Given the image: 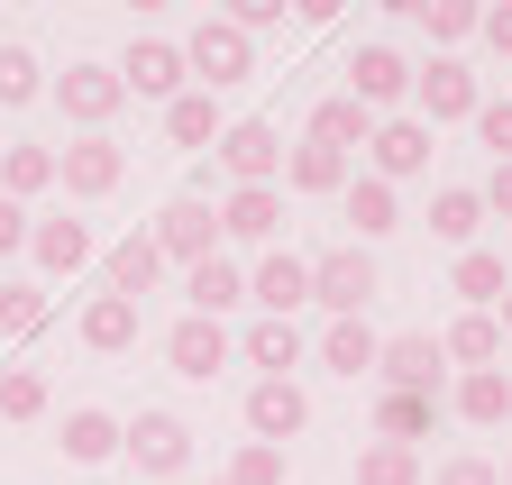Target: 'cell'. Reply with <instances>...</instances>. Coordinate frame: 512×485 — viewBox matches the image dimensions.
Listing matches in <instances>:
<instances>
[{
  "label": "cell",
  "instance_id": "obj_17",
  "mask_svg": "<svg viewBox=\"0 0 512 485\" xmlns=\"http://www.w3.org/2000/svg\"><path fill=\"white\" fill-rule=\"evenodd\" d=\"M28 257H37V275H64V284H74L92 266V229L83 220H28Z\"/></svg>",
  "mask_w": 512,
  "mask_h": 485
},
{
  "label": "cell",
  "instance_id": "obj_27",
  "mask_svg": "<svg viewBox=\"0 0 512 485\" xmlns=\"http://www.w3.org/2000/svg\"><path fill=\"white\" fill-rule=\"evenodd\" d=\"M220 129H229V119H220V101H211V92L165 101V138H174V147H220Z\"/></svg>",
  "mask_w": 512,
  "mask_h": 485
},
{
  "label": "cell",
  "instance_id": "obj_9",
  "mask_svg": "<svg viewBox=\"0 0 512 485\" xmlns=\"http://www.w3.org/2000/svg\"><path fill=\"white\" fill-rule=\"evenodd\" d=\"M229 357H238V339H229L220 321H202V312H183V321L165 330V367H174V376H192V385H211Z\"/></svg>",
  "mask_w": 512,
  "mask_h": 485
},
{
  "label": "cell",
  "instance_id": "obj_2",
  "mask_svg": "<svg viewBox=\"0 0 512 485\" xmlns=\"http://www.w3.org/2000/svg\"><path fill=\"white\" fill-rule=\"evenodd\" d=\"M375 293H384V275H375L366 248H330V257H311V302H330L339 321H357Z\"/></svg>",
  "mask_w": 512,
  "mask_h": 485
},
{
  "label": "cell",
  "instance_id": "obj_4",
  "mask_svg": "<svg viewBox=\"0 0 512 485\" xmlns=\"http://www.w3.org/2000/svg\"><path fill=\"white\" fill-rule=\"evenodd\" d=\"M156 257H174V266H202V257H220V211L202 202V193H183V202H165L156 211Z\"/></svg>",
  "mask_w": 512,
  "mask_h": 485
},
{
  "label": "cell",
  "instance_id": "obj_22",
  "mask_svg": "<svg viewBox=\"0 0 512 485\" xmlns=\"http://www.w3.org/2000/svg\"><path fill=\"white\" fill-rule=\"evenodd\" d=\"M439 357H448V367H494V357H503V330H494V312H458V321H448L439 330Z\"/></svg>",
  "mask_w": 512,
  "mask_h": 485
},
{
  "label": "cell",
  "instance_id": "obj_45",
  "mask_svg": "<svg viewBox=\"0 0 512 485\" xmlns=\"http://www.w3.org/2000/svg\"><path fill=\"white\" fill-rule=\"evenodd\" d=\"M494 312H503V321H494V330H512V293H503V302H494Z\"/></svg>",
  "mask_w": 512,
  "mask_h": 485
},
{
  "label": "cell",
  "instance_id": "obj_46",
  "mask_svg": "<svg viewBox=\"0 0 512 485\" xmlns=\"http://www.w3.org/2000/svg\"><path fill=\"white\" fill-rule=\"evenodd\" d=\"M494 485H512V467H503V476H494Z\"/></svg>",
  "mask_w": 512,
  "mask_h": 485
},
{
  "label": "cell",
  "instance_id": "obj_23",
  "mask_svg": "<svg viewBox=\"0 0 512 485\" xmlns=\"http://www.w3.org/2000/svg\"><path fill=\"white\" fill-rule=\"evenodd\" d=\"M366 138H375V110H357L348 92H330V101L311 110V147H330V156H348V147H366Z\"/></svg>",
  "mask_w": 512,
  "mask_h": 485
},
{
  "label": "cell",
  "instance_id": "obj_34",
  "mask_svg": "<svg viewBox=\"0 0 512 485\" xmlns=\"http://www.w3.org/2000/svg\"><path fill=\"white\" fill-rule=\"evenodd\" d=\"M430 421H439V403H430V394H384V403H375V431H384V440H403V449L430 431Z\"/></svg>",
  "mask_w": 512,
  "mask_h": 485
},
{
  "label": "cell",
  "instance_id": "obj_31",
  "mask_svg": "<svg viewBox=\"0 0 512 485\" xmlns=\"http://www.w3.org/2000/svg\"><path fill=\"white\" fill-rule=\"evenodd\" d=\"M448 284L467 293V312H494V302L512 293V275H503V257H494V248H467V257H458V275H448Z\"/></svg>",
  "mask_w": 512,
  "mask_h": 485
},
{
  "label": "cell",
  "instance_id": "obj_37",
  "mask_svg": "<svg viewBox=\"0 0 512 485\" xmlns=\"http://www.w3.org/2000/svg\"><path fill=\"white\" fill-rule=\"evenodd\" d=\"M37 92H46V65H37L28 46H0V101L19 110V101H37Z\"/></svg>",
  "mask_w": 512,
  "mask_h": 485
},
{
  "label": "cell",
  "instance_id": "obj_13",
  "mask_svg": "<svg viewBox=\"0 0 512 485\" xmlns=\"http://www.w3.org/2000/svg\"><path fill=\"white\" fill-rule=\"evenodd\" d=\"M247 302H266V321H293L302 302H311V257L266 248V257H256V275H247Z\"/></svg>",
  "mask_w": 512,
  "mask_h": 485
},
{
  "label": "cell",
  "instance_id": "obj_32",
  "mask_svg": "<svg viewBox=\"0 0 512 485\" xmlns=\"http://www.w3.org/2000/svg\"><path fill=\"white\" fill-rule=\"evenodd\" d=\"M284 184H293V193H348V156H330V147L302 138V147L284 156Z\"/></svg>",
  "mask_w": 512,
  "mask_h": 485
},
{
  "label": "cell",
  "instance_id": "obj_7",
  "mask_svg": "<svg viewBox=\"0 0 512 485\" xmlns=\"http://www.w3.org/2000/svg\"><path fill=\"white\" fill-rule=\"evenodd\" d=\"M119 449H128V467H138V476H183V467H192V431H183L174 412L119 421Z\"/></svg>",
  "mask_w": 512,
  "mask_h": 485
},
{
  "label": "cell",
  "instance_id": "obj_25",
  "mask_svg": "<svg viewBox=\"0 0 512 485\" xmlns=\"http://www.w3.org/2000/svg\"><path fill=\"white\" fill-rule=\"evenodd\" d=\"M183 293H192V312H202V321H220L229 302H247V275L229 257H202V266H183Z\"/></svg>",
  "mask_w": 512,
  "mask_h": 485
},
{
  "label": "cell",
  "instance_id": "obj_44",
  "mask_svg": "<svg viewBox=\"0 0 512 485\" xmlns=\"http://www.w3.org/2000/svg\"><path fill=\"white\" fill-rule=\"evenodd\" d=\"M476 202H485V211H503V220H512V165H494V184H485V193H476Z\"/></svg>",
  "mask_w": 512,
  "mask_h": 485
},
{
  "label": "cell",
  "instance_id": "obj_19",
  "mask_svg": "<svg viewBox=\"0 0 512 485\" xmlns=\"http://www.w3.org/2000/svg\"><path fill=\"white\" fill-rule=\"evenodd\" d=\"M476 229H485V202H476L467 184H439V193H430V238H439V248H458V257H467V248H476Z\"/></svg>",
  "mask_w": 512,
  "mask_h": 485
},
{
  "label": "cell",
  "instance_id": "obj_35",
  "mask_svg": "<svg viewBox=\"0 0 512 485\" xmlns=\"http://www.w3.org/2000/svg\"><path fill=\"white\" fill-rule=\"evenodd\" d=\"M412 19L430 28V46H467L476 37V0H412Z\"/></svg>",
  "mask_w": 512,
  "mask_h": 485
},
{
  "label": "cell",
  "instance_id": "obj_24",
  "mask_svg": "<svg viewBox=\"0 0 512 485\" xmlns=\"http://www.w3.org/2000/svg\"><path fill=\"white\" fill-rule=\"evenodd\" d=\"M458 421H476V431H503V421H512V376H503V367L458 376Z\"/></svg>",
  "mask_w": 512,
  "mask_h": 485
},
{
  "label": "cell",
  "instance_id": "obj_21",
  "mask_svg": "<svg viewBox=\"0 0 512 485\" xmlns=\"http://www.w3.org/2000/svg\"><path fill=\"white\" fill-rule=\"evenodd\" d=\"M74 467H101V458H119V421L101 412V403H74L64 412V440H55Z\"/></svg>",
  "mask_w": 512,
  "mask_h": 485
},
{
  "label": "cell",
  "instance_id": "obj_5",
  "mask_svg": "<svg viewBox=\"0 0 512 485\" xmlns=\"http://www.w3.org/2000/svg\"><path fill=\"white\" fill-rule=\"evenodd\" d=\"M375 376H384V394H430V403H439L448 357H439L430 330H403V339H375Z\"/></svg>",
  "mask_w": 512,
  "mask_h": 485
},
{
  "label": "cell",
  "instance_id": "obj_3",
  "mask_svg": "<svg viewBox=\"0 0 512 485\" xmlns=\"http://www.w3.org/2000/svg\"><path fill=\"white\" fill-rule=\"evenodd\" d=\"M211 156H220V174H229V193H238V184H275V174H284V138H275V119H229Z\"/></svg>",
  "mask_w": 512,
  "mask_h": 485
},
{
  "label": "cell",
  "instance_id": "obj_18",
  "mask_svg": "<svg viewBox=\"0 0 512 485\" xmlns=\"http://www.w3.org/2000/svg\"><path fill=\"white\" fill-rule=\"evenodd\" d=\"M138 330H147L138 302H119V293H92V302H83V348H92V357H128V348H138Z\"/></svg>",
  "mask_w": 512,
  "mask_h": 485
},
{
  "label": "cell",
  "instance_id": "obj_1",
  "mask_svg": "<svg viewBox=\"0 0 512 485\" xmlns=\"http://www.w3.org/2000/svg\"><path fill=\"white\" fill-rule=\"evenodd\" d=\"M247 65H256V37H238L229 19H202L183 37V74H192V92H229V83H247Z\"/></svg>",
  "mask_w": 512,
  "mask_h": 485
},
{
  "label": "cell",
  "instance_id": "obj_8",
  "mask_svg": "<svg viewBox=\"0 0 512 485\" xmlns=\"http://www.w3.org/2000/svg\"><path fill=\"white\" fill-rule=\"evenodd\" d=\"M55 101H64V119H74L83 138H101L110 119H119V101H128V92H119V74H110V65H64V74H55Z\"/></svg>",
  "mask_w": 512,
  "mask_h": 485
},
{
  "label": "cell",
  "instance_id": "obj_14",
  "mask_svg": "<svg viewBox=\"0 0 512 485\" xmlns=\"http://www.w3.org/2000/svg\"><path fill=\"white\" fill-rule=\"evenodd\" d=\"M403 92H412V65H403L394 46H357L348 55V101L357 110H394Z\"/></svg>",
  "mask_w": 512,
  "mask_h": 485
},
{
  "label": "cell",
  "instance_id": "obj_41",
  "mask_svg": "<svg viewBox=\"0 0 512 485\" xmlns=\"http://www.w3.org/2000/svg\"><path fill=\"white\" fill-rule=\"evenodd\" d=\"M476 37H485L494 55H512V0H503V10H476Z\"/></svg>",
  "mask_w": 512,
  "mask_h": 485
},
{
  "label": "cell",
  "instance_id": "obj_40",
  "mask_svg": "<svg viewBox=\"0 0 512 485\" xmlns=\"http://www.w3.org/2000/svg\"><path fill=\"white\" fill-rule=\"evenodd\" d=\"M476 138L494 147V165H512V101H476Z\"/></svg>",
  "mask_w": 512,
  "mask_h": 485
},
{
  "label": "cell",
  "instance_id": "obj_11",
  "mask_svg": "<svg viewBox=\"0 0 512 485\" xmlns=\"http://www.w3.org/2000/svg\"><path fill=\"white\" fill-rule=\"evenodd\" d=\"M247 431L266 440V449H284L293 431H311V403H302V385H293V376H256V385H247Z\"/></svg>",
  "mask_w": 512,
  "mask_h": 485
},
{
  "label": "cell",
  "instance_id": "obj_28",
  "mask_svg": "<svg viewBox=\"0 0 512 485\" xmlns=\"http://www.w3.org/2000/svg\"><path fill=\"white\" fill-rule=\"evenodd\" d=\"M55 184V147H0V202H37Z\"/></svg>",
  "mask_w": 512,
  "mask_h": 485
},
{
  "label": "cell",
  "instance_id": "obj_38",
  "mask_svg": "<svg viewBox=\"0 0 512 485\" xmlns=\"http://www.w3.org/2000/svg\"><path fill=\"white\" fill-rule=\"evenodd\" d=\"M37 412H46V376L10 367V376H0V421H37Z\"/></svg>",
  "mask_w": 512,
  "mask_h": 485
},
{
  "label": "cell",
  "instance_id": "obj_15",
  "mask_svg": "<svg viewBox=\"0 0 512 485\" xmlns=\"http://www.w3.org/2000/svg\"><path fill=\"white\" fill-rule=\"evenodd\" d=\"M366 156H375V184H412V174L430 165V129L421 119H375Z\"/></svg>",
  "mask_w": 512,
  "mask_h": 485
},
{
  "label": "cell",
  "instance_id": "obj_43",
  "mask_svg": "<svg viewBox=\"0 0 512 485\" xmlns=\"http://www.w3.org/2000/svg\"><path fill=\"white\" fill-rule=\"evenodd\" d=\"M439 485H494V467H485V458H448Z\"/></svg>",
  "mask_w": 512,
  "mask_h": 485
},
{
  "label": "cell",
  "instance_id": "obj_10",
  "mask_svg": "<svg viewBox=\"0 0 512 485\" xmlns=\"http://www.w3.org/2000/svg\"><path fill=\"white\" fill-rule=\"evenodd\" d=\"M412 101H421V129H439V119H476V74L458 65V55H430V65L412 74Z\"/></svg>",
  "mask_w": 512,
  "mask_h": 485
},
{
  "label": "cell",
  "instance_id": "obj_6",
  "mask_svg": "<svg viewBox=\"0 0 512 485\" xmlns=\"http://www.w3.org/2000/svg\"><path fill=\"white\" fill-rule=\"evenodd\" d=\"M110 74H119V92H138V101H183V92H192V74H183V46H174V37H138V46H128Z\"/></svg>",
  "mask_w": 512,
  "mask_h": 485
},
{
  "label": "cell",
  "instance_id": "obj_39",
  "mask_svg": "<svg viewBox=\"0 0 512 485\" xmlns=\"http://www.w3.org/2000/svg\"><path fill=\"white\" fill-rule=\"evenodd\" d=\"M37 321H46V293H37V284H0V330L19 339V330H37Z\"/></svg>",
  "mask_w": 512,
  "mask_h": 485
},
{
  "label": "cell",
  "instance_id": "obj_26",
  "mask_svg": "<svg viewBox=\"0 0 512 485\" xmlns=\"http://www.w3.org/2000/svg\"><path fill=\"white\" fill-rule=\"evenodd\" d=\"M320 367H330V376H375V330L366 321H330V330H320Z\"/></svg>",
  "mask_w": 512,
  "mask_h": 485
},
{
  "label": "cell",
  "instance_id": "obj_16",
  "mask_svg": "<svg viewBox=\"0 0 512 485\" xmlns=\"http://www.w3.org/2000/svg\"><path fill=\"white\" fill-rule=\"evenodd\" d=\"M275 229H284V193L275 184H238L220 202V238H238V248H266Z\"/></svg>",
  "mask_w": 512,
  "mask_h": 485
},
{
  "label": "cell",
  "instance_id": "obj_12",
  "mask_svg": "<svg viewBox=\"0 0 512 485\" xmlns=\"http://www.w3.org/2000/svg\"><path fill=\"white\" fill-rule=\"evenodd\" d=\"M119 174H128V156H119L110 138H74V147H55V184L74 193V202H101V193H119Z\"/></svg>",
  "mask_w": 512,
  "mask_h": 485
},
{
  "label": "cell",
  "instance_id": "obj_36",
  "mask_svg": "<svg viewBox=\"0 0 512 485\" xmlns=\"http://www.w3.org/2000/svg\"><path fill=\"white\" fill-rule=\"evenodd\" d=\"M284 476H293V458H284V449H266V440H247V449L229 458V476H220V485H284Z\"/></svg>",
  "mask_w": 512,
  "mask_h": 485
},
{
  "label": "cell",
  "instance_id": "obj_29",
  "mask_svg": "<svg viewBox=\"0 0 512 485\" xmlns=\"http://www.w3.org/2000/svg\"><path fill=\"white\" fill-rule=\"evenodd\" d=\"M238 357H247V367H266V376H293V367H302V330H293V321H256V330L238 339Z\"/></svg>",
  "mask_w": 512,
  "mask_h": 485
},
{
  "label": "cell",
  "instance_id": "obj_20",
  "mask_svg": "<svg viewBox=\"0 0 512 485\" xmlns=\"http://www.w3.org/2000/svg\"><path fill=\"white\" fill-rule=\"evenodd\" d=\"M165 275V257H156V238H119V248L101 257V293H119V302H138L147 284Z\"/></svg>",
  "mask_w": 512,
  "mask_h": 485
},
{
  "label": "cell",
  "instance_id": "obj_33",
  "mask_svg": "<svg viewBox=\"0 0 512 485\" xmlns=\"http://www.w3.org/2000/svg\"><path fill=\"white\" fill-rule=\"evenodd\" d=\"M357 485H421V449H403V440L357 449Z\"/></svg>",
  "mask_w": 512,
  "mask_h": 485
},
{
  "label": "cell",
  "instance_id": "obj_30",
  "mask_svg": "<svg viewBox=\"0 0 512 485\" xmlns=\"http://www.w3.org/2000/svg\"><path fill=\"white\" fill-rule=\"evenodd\" d=\"M348 220H357V238H394V229H403L394 184H375V174H366V184H348ZM357 238H348V248H357Z\"/></svg>",
  "mask_w": 512,
  "mask_h": 485
},
{
  "label": "cell",
  "instance_id": "obj_42",
  "mask_svg": "<svg viewBox=\"0 0 512 485\" xmlns=\"http://www.w3.org/2000/svg\"><path fill=\"white\" fill-rule=\"evenodd\" d=\"M19 248H28V211L0 202V257H19Z\"/></svg>",
  "mask_w": 512,
  "mask_h": 485
}]
</instances>
